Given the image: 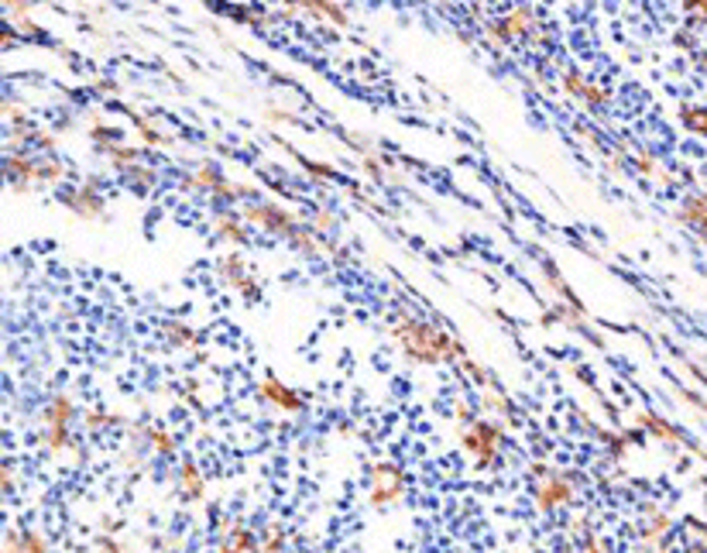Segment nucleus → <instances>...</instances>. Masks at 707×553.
Segmentation results:
<instances>
[{
	"label": "nucleus",
	"mask_w": 707,
	"mask_h": 553,
	"mask_svg": "<svg viewBox=\"0 0 707 553\" xmlns=\"http://www.w3.org/2000/svg\"><path fill=\"white\" fill-rule=\"evenodd\" d=\"M402 341H405V347H409L416 358H422V361H436L446 344L440 330H433V327H416V323H409V327L402 330Z\"/></svg>",
	"instance_id": "f257e3e1"
},
{
	"label": "nucleus",
	"mask_w": 707,
	"mask_h": 553,
	"mask_svg": "<svg viewBox=\"0 0 707 553\" xmlns=\"http://www.w3.org/2000/svg\"><path fill=\"white\" fill-rule=\"evenodd\" d=\"M398 492H402V474L395 471L392 464L378 468V471H374V499L389 502V499H395Z\"/></svg>",
	"instance_id": "f03ea898"
},
{
	"label": "nucleus",
	"mask_w": 707,
	"mask_h": 553,
	"mask_svg": "<svg viewBox=\"0 0 707 553\" xmlns=\"http://www.w3.org/2000/svg\"><path fill=\"white\" fill-rule=\"evenodd\" d=\"M687 220L707 234V196H694V200L687 203Z\"/></svg>",
	"instance_id": "7ed1b4c3"
},
{
	"label": "nucleus",
	"mask_w": 707,
	"mask_h": 553,
	"mask_svg": "<svg viewBox=\"0 0 707 553\" xmlns=\"http://www.w3.org/2000/svg\"><path fill=\"white\" fill-rule=\"evenodd\" d=\"M683 124L694 134H707V107H690V110H683Z\"/></svg>",
	"instance_id": "20e7f679"
},
{
	"label": "nucleus",
	"mask_w": 707,
	"mask_h": 553,
	"mask_svg": "<svg viewBox=\"0 0 707 553\" xmlns=\"http://www.w3.org/2000/svg\"><path fill=\"white\" fill-rule=\"evenodd\" d=\"M525 21H529V14H515V18H508V21H505V31H508V35H522L525 31Z\"/></svg>",
	"instance_id": "39448f33"
},
{
	"label": "nucleus",
	"mask_w": 707,
	"mask_h": 553,
	"mask_svg": "<svg viewBox=\"0 0 707 553\" xmlns=\"http://www.w3.org/2000/svg\"><path fill=\"white\" fill-rule=\"evenodd\" d=\"M687 7H690L694 14H701V18H707V0H687Z\"/></svg>",
	"instance_id": "423d86ee"
}]
</instances>
